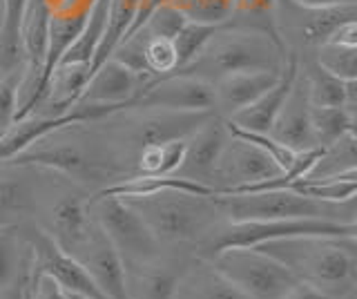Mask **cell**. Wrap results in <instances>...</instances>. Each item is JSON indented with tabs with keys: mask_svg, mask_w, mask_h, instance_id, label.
Segmentation results:
<instances>
[{
	"mask_svg": "<svg viewBox=\"0 0 357 299\" xmlns=\"http://www.w3.org/2000/svg\"><path fill=\"white\" fill-rule=\"evenodd\" d=\"M326 299L353 297L357 284V246L353 237H288L252 246Z\"/></svg>",
	"mask_w": 357,
	"mask_h": 299,
	"instance_id": "1",
	"label": "cell"
},
{
	"mask_svg": "<svg viewBox=\"0 0 357 299\" xmlns=\"http://www.w3.org/2000/svg\"><path fill=\"white\" fill-rule=\"evenodd\" d=\"M284 59L286 54L268 36L257 34V31L221 27L192 63L172 74H185L208 83H217L223 76L237 72L279 70L284 65Z\"/></svg>",
	"mask_w": 357,
	"mask_h": 299,
	"instance_id": "2",
	"label": "cell"
},
{
	"mask_svg": "<svg viewBox=\"0 0 357 299\" xmlns=\"http://www.w3.org/2000/svg\"><path fill=\"white\" fill-rule=\"evenodd\" d=\"M212 201L228 221H271V219H326L355 224V199L340 204L317 201L286 187L261 192L212 194Z\"/></svg>",
	"mask_w": 357,
	"mask_h": 299,
	"instance_id": "3",
	"label": "cell"
},
{
	"mask_svg": "<svg viewBox=\"0 0 357 299\" xmlns=\"http://www.w3.org/2000/svg\"><path fill=\"white\" fill-rule=\"evenodd\" d=\"M145 219L159 241H197L217 221L221 210L212 197L165 190L148 197H121ZM223 217V215H221Z\"/></svg>",
	"mask_w": 357,
	"mask_h": 299,
	"instance_id": "4",
	"label": "cell"
},
{
	"mask_svg": "<svg viewBox=\"0 0 357 299\" xmlns=\"http://www.w3.org/2000/svg\"><path fill=\"white\" fill-rule=\"evenodd\" d=\"M208 261L252 299H286L299 286L284 263L257 248H226Z\"/></svg>",
	"mask_w": 357,
	"mask_h": 299,
	"instance_id": "5",
	"label": "cell"
},
{
	"mask_svg": "<svg viewBox=\"0 0 357 299\" xmlns=\"http://www.w3.org/2000/svg\"><path fill=\"white\" fill-rule=\"evenodd\" d=\"M357 224H340L326 219H271V221H230L219 228L206 246V259L226 248H252L264 241L288 237H353Z\"/></svg>",
	"mask_w": 357,
	"mask_h": 299,
	"instance_id": "6",
	"label": "cell"
},
{
	"mask_svg": "<svg viewBox=\"0 0 357 299\" xmlns=\"http://www.w3.org/2000/svg\"><path fill=\"white\" fill-rule=\"evenodd\" d=\"M89 208H94V221L126 263H148L159 259L161 241L128 201H123L121 197H103L89 201Z\"/></svg>",
	"mask_w": 357,
	"mask_h": 299,
	"instance_id": "7",
	"label": "cell"
},
{
	"mask_svg": "<svg viewBox=\"0 0 357 299\" xmlns=\"http://www.w3.org/2000/svg\"><path fill=\"white\" fill-rule=\"evenodd\" d=\"M277 29L286 49L290 43L304 47H319L328 43L333 31L349 20H357V3L333 7H304L293 0H277Z\"/></svg>",
	"mask_w": 357,
	"mask_h": 299,
	"instance_id": "8",
	"label": "cell"
},
{
	"mask_svg": "<svg viewBox=\"0 0 357 299\" xmlns=\"http://www.w3.org/2000/svg\"><path fill=\"white\" fill-rule=\"evenodd\" d=\"M282 172L284 170L264 150L239 137H232L228 132V141L219 154L210 185L215 194H230L257 183L271 181Z\"/></svg>",
	"mask_w": 357,
	"mask_h": 299,
	"instance_id": "9",
	"label": "cell"
},
{
	"mask_svg": "<svg viewBox=\"0 0 357 299\" xmlns=\"http://www.w3.org/2000/svg\"><path fill=\"white\" fill-rule=\"evenodd\" d=\"M52 277L63 291L83 295L87 299H107L89 277L87 268L59 241L43 230L29 235V277Z\"/></svg>",
	"mask_w": 357,
	"mask_h": 299,
	"instance_id": "10",
	"label": "cell"
},
{
	"mask_svg": "<svg viewBox=\"0 0 357 299\" xmlns=\"http://www.w3.org/2000/svg\"><path fill=\"white\" fill-rule=\"evenodd\" d=\"M132 107L174 109V112H215V87L208 81L195 79V76L167 74L145 85Z\"/></svg>",
	"mask_w": 357,
	"mask_h": 299,
	"instance_id": "11",
	"label": "cell"
},
{
	"mask_svg": "<svg viewBox=\"0 0 357 299\" xmlns=\"http://www.w3.org/2000/svg\"><path fill=\"white\" fill-rule=\"evenodd\" d=\"M3 165H20V168H45L72 176L76 181H98L112 176L109 170H103L96 161L87 159L81 148L65 146V143H54V146H43L36 141L27 150L18 152Z\"/></svg>",
	"mask_w": 357,
	"mask_h": 299,
	"instance_id": "12",
	"label": "cell"
},
{
	"mask_svg": "<svg viewBox=\"0 0 357 299\" xmlns=\"http://www.w3.org/2000/svg\"><path fill=\"white\" fill-rule=\"evenodd\" d=\"M81 250L83 254L76 259L87 268L89 277L98 286V291L107 299H130L126 284V261L105 237V232L98 228L96 221Z\"/></svg>",
	"mask_w": 357,
	"mask_h": 299,
	"instance_id": "13",
	"label": "cell"
},
{
	"mask_svg": "<svg viewBox=\"0 0 357 299\" xmlns=\"http://www.w3.org/2000/svg\"><path fill=\"white\" fill-rule=\"evenodd\" d=\"M301 70V56L297 49H288L286 52V59L282 65V74H279L277 83L266 90L255 103H250L248 107L239 109L237 114H232L230 123H234L241 130H248V132H259V135H268L275 123V118L282 109L286 96L293 90V83L297 79V74Z\"/></svg>",
	"mask_w": 357,
	"mask_h": 299,
	"instance_id": "14",
	"label": "cell"
},
{
	"mask_svg": "<svg viewBox=\"0 0 357 299\" xmlns=\"http://www.w3.org/2000/svg\"><path fill=\"white\" fill-rule=\"evenodd\" d=\"M228 141V128L221 116H212L204 128H199L192 137L185 139V154L181 165L176 168V176L204 183L212 187V174H215L219 154Z\"/></svg>",
	"mask_w": 357,
	"mask_h": 299,
	"instance_id": "15",
	"label": "cell"
},
{
	"mask_svg": "<svg viewBox=\"0 0 357 299\" xmlns=\"http://www.w3.org/2000/svg\"><path fill=\"white\" fill-rule=\"evenodd\" d=\"M277 143H282L293 152H304L312 150L315 139H312V128H310V98H308V87L304 74H297L293 83V90L286 96V101L279 109L275 123L268 132Z\"/></svg>",
	"mask_w": 357,
	"mask_h": 299,
	"instance_id": "16",
	"label": "cell"
},
{
	"mask_svg": "<svg viewBox=\"0 0 357 299\" xmlns=\"http://www.w3.org/2000/svg\"><path fill=\"white\" fill-rule=\"evenodd\" d=\"M143 118L137 123L132 141L137 150L143 146H161L170 141H183L204 128L215 112H174V109H143Z\"/></svg>",
	"mask_w": 357,
	"mask_h": 299,
	"instance_id": "17",
	"label": "cell"
},
{
	"mask_svg": "<svg viewBox=\"0 0 357 299\" xmlns=\"http://www.w3.org/2000/svg\"><path fill=\"white\" fill-rule=\"evenodd\" d=\"M145 83L126 65L109 59L89 76L85 90L76 103H98V105H121L130 109Z\"/></svg>",
	"mask_w": 357,
	"mask_h": 299,
	"instance_id": "18",
	"label": "cell"
},
{
	"mask_svg": "<svg viewBox=\"0 0 357 299\" xmlns=\"http://www.w3.org/2000/svg\"><path fill=\"white\" fill-rule=\"evenodd\" d=\"M279 70H257V72H237L228 74L219 79L217 83H212L215 87V112L217 116L230 118L232 114H237L239 109L248 107L255 103L266 90L277 83Z\"/></svg>",
	"mask_w": 357,
	"mask_h": 299,
	"instance_id": "19",
	"label": "cell"
},
{
	"mask_svg": "<svg viewBox=\"0 0 357 299\" xmlns=\"http://www.w3.org/2000/svg\"><path fill=\"white\" fill-rule=\"evenodd\" d=\"M188 263L159 259L148 263H126V284L130 299H174Z\"/></svg>",
	"mask_w": 357,
	"mask_h": 299,
	"instance_id": "20",
	"label": "cell"
},
{
	"mask_svg": "<svg viewBox=\"0 0 357 299\" xmlns=\"http://www.w3.org/2000/svg\"><path fill=\"white\" fill-rule=\"evenodd\" d=\"M52 224H54V239L61 246L72 252L81 250L87 241L89 232L94 228V219L89 217V204H85L78 197H65L52 210Z\"/></svg>",
	"mask_w": 357,
	"mask_h": 299,
	"instance_id": "21",
	"label": "cell"
},
{
	"mask_svg": "<svg viewBox=\"0 0 357 299\" xmlns=\"http://www.w3.org/2000/svg\"><path fill=\"white\" fill-rule=\"evenodd\" d=\"M174 299H252L230 284L210 261L206 266H188L176 288Z\"/></svg>",
	"mask_w": 357,
	"mask_h": 299,
	"instance_id": "22",
	"label": "cell"
},
{
	"mask_svg": "<svg viewBox=\"0 0 357 299\" xmlns=\"http://www.w3.org/2000/svg\"><path fill=\"white\" fill-rule=\"evenodd\" d=\"M87 81H89V65H78V63L59 65V68L54 70L47 92H45L40 101L47 105V114L52 116L63 114L72 105H76Z\"/></svg>",
	"mask_w": 357,
	"mask_h": 299,
	"instance_id": "23",
	"label": "cell"
},
{
	"mask_svg": "<svg viewBox=\"0 0 357 299\" xmlns=\"http://www.w3.org/2000/svg\"><path fill=\"white\" fill-rule=\"evenodd\" d=\"M275 9H277V0H234V12L223 27L264 34L286 54L288 49H286V43H284L282 34H279V29H277Z\"/></svg>",
	"mask_w": 357,
	"mask_h": 299,
	"instance_id": "24",
	"label": "cell"
},
{
	"mask_svg": "<svg viewBox=\"0 0 357 299\" xmlns=\"http://www.w3.org/2000/svg\"><path fill=\"white\" fill-rule=\"evenodd\" d=\"M357 176V137L349 132L326 148H319V157L306 172V179H344Z\"/></svg>",
	"mask_w": 357,
	"mask_h": 299,
	"instance_id": "25",
	"label": "cell"
},
{
	"mask_svg": "<svg viewBox=\"0 0 357 299\" xmlns=\"http://www.w3.org/2000/svg\"><path fill=\"white\" fill-rule=\"evenodd\" d=\"M139 0H109L107 20L100 43L89 61V76H92L100 65L112 59V54L119 49V45L128 38V31L132 27V20L137 16Z\"/></svg>",
	"mask_w": 357,
	"mask_h": 299,
	"instance_id": "26",
	"label": "cell"
},
{
	"mask_svg": "<svg viewBox=\"0 0 357 299\" xmlns=\"http://www.w3.org/2000/svg\"><path fill=\"white\" fill-rule=\"evenodd\" d=\"M310 128L317 148H326L349 132H355V114L346 107L310 105Z\"/></svg>",
	"mask_w": 357,
	"mask_h": 299,
	"instance_id": "27",
	"label": "cell"
},
{
	"mask_svg": "<svg viewBox=\"0 0 357 299\" xmlns=\"http://www.w3.org/2000/svg\"><path fill=\"white\" fill-rule=\"evenodd\" d=\"M301 74H304V79H306L310 105H319V107H344V103H346V83H349V81L333 76L331 72L319 68L315 61L308 63Z\"/></svg>",
	"mask_w": 357,
	"mask_h": 299,
	"instance_id": "28",
	"label": "cell"
},
{
	"mask_svg": "<svg viewBox=\"0 0 357 299\" xmlns=\"http://www.w3.org/2000/svg\"><path fill=\"white\" fill-rule=\"evenodd\" d=\"M185 154V139L161 146H143L137 157L134 174H174Z\"/></svg>",
	"mask_w": 357,
	"mask_h": 299,
	"instance_id": "29",
	"label": "cell"
},
{
	"mask_svg": "<svg viewBox=\"0 0 357 299\" xmlns=\"http://www.w3.org/2000/svg\"><path fill=\"white\" fill-rule=\"evenodd\" d=\"M219 29H221V25H206V23H192V20H188V23L181 27V31L172 38V45L176 52V70L174 72L183 70L185 65L192 63Z\"/></svg>",
	"mask_w": 357,
	"mask_h": 299,
	"instance_id": "30",
	"label": "cell"
},
{
	"mask_svg": "<svg viewBox=\"0 0 357 299\" xmlns=\"http://www.w3.org/2000/svg\"><path fill=\"white\" fill-rule=\"evenodd\" d=\"M192 23L226 25L234 12V0H167Z\"/></svg>",
	"mask_w": 357,
	"mask_h": 299,
	"instance_id": "31",
	"label": "cell"
},
{
	"mask_svg": "<svg viewBox=\"0 0 357 299\" xmlns=\"http://www.w3.org/2000/svg\"><path fill=\"white\" fill-rule=\"evenodd\" d=\"M315 63L333 76L344 81L357 79V47L335 45V43H324L317 47Z\"/></svg>",
	"mask_w": 357,
	"mask_h": 299,
	"instance_id": "32",
	"label": "cell"
},
{
	"mask_svg": "<svg viewBox=\"0 0 357 299\" xmlns=\"http://www.w3.org/2000/svg\"><path fill=\"white\" fill-rule=\"evenodd\" d=\"M143 31L145 45H143V54H145V63H148V70L152 72L154 79L159 76H167L176 70V52L170 38H159V36H150L148 31Z\"/></svg>",
	"mask_w": 357,
	"mask_h": 299,
	"instance_id": "33",
	"label": "cell"
},
{
	"mask_svg": "<svg viewBox=\"0 0 357 299\" xmlns=\"http://www.w3.org/2000/svg\"><path fill=\"white\" fill-rule=\"evenodd\" d=\"M20 81H22V65L0 74V130L3 132H7L16 123Z\"/></svg>",
	"mask_w": 357,
	"mask_h": 299,
	"instance_id": "34",
	"label": "cell"
},
{
	"mask_svg": "<svg viewBox=\"0 0 357 299\" xmlns=\"http://www.w3.org/2000/svg\"><path fill=\"white\" fill-rule=\"evenodd\" d=\"M223 121H226V118H223ZM226 128H228V132H230L232 137H239V139H243V141L252 143V146H257L259 150H264V152L268 154V157H271L282 170H288V168H290V163L295 161V154H297V152L288 150L286 146H282V143H277L271 135H259V132L241 130V128H237L234 123H230V121H226Z\"/></svg>",
	"mask_w": 357,
	"mask_h": 299,
	"instance_id": "35",
	"label": "cell"
},
{
	"mask_svg": "<svg viewBox=\"0 0 357 299\" xmlns=\"http://www.w3.org/2000/svg\"><path fill=\"white\" fill-rule=\"evenodd\" d=\"M188 23V18L178 12L172 3H163L154 9V12L145 20L143 29L148 31L150 36H159V38H174L181 27Z\"/></svg>",
	"mask_w": 357,
	"mask_h": 299,
	"instance_id": "36",
	"label": "cell"
},
{
	"mask_svg": "<svg viewBox=\"0 0 357 299\" xmlns=\"http://www.w3.org/2000/svg\"><path fill=\"white\" fill-rule=\"evenodd\" d=\"M27 201L25 187L16 181H0V215H7L11 210L22 208Z\"/></svg>",
	"mask_w": 357,
	"mask_h": 299,
	"instance_id": "37",
	"label": "cell"
},
{
	"mask_svg": "<svg viewBox=\"0 0 357 299\" xmlns=\"http://www.w3.org/2000/svg\"><path fill=\"white\" fill-rule=\"evenodd\" d=\"M14 243L7 235H0V293L11 282V270H14Z\"/></svg>",
	"mask_w": 357,
	"mask_h": 299,
	"instance_id": "38",
	"label": "cell"
},
{
	"mask_svg": "<svg viewBox=\"0 0 357 299\" xmlns=\"http://www.w3.org/2000/svg\"><path fill=\"white\" fill-rule=\"evenodd\" d=\"M328 43L346 45V47H357V20H349V23H344L342 27L335 29Z\"/></svg>",
	"mask_w": 357,
	"mask_h": 299,
	"instance_id": "39",
	"label": "cell"
},
{
	"mask_svg": "<svg viewBox=\"0 0 357 299\" xmlns=\"http://www.w3.org/2000/svg\"><path fill=\"white\" fill-rule=\"evenodd\" d=\"M25 277H27V268L18 275V279L9 282L3 293H0V299H25Z\"/></svg>",
	"mask_w": 357,
	"mask_h": 299,
	"instance_id": "40",
	"label": "cell"
},
{
	"mask_svg": "<svg viewBox=\"0 0 357 299\" xmlns=\"http://www.w3.org/2000/svg\"><path fill=\"white\" fill-rule=\"evenodd\" d=\"M286 299H326L324 295H319L317 291H312V288L304 286V284H299L293 293H290Z\"/></svg>",
	"mask_w": 357,
	"mask_h": 299,
	"instance_id": "41",
	"label": "cell"
},
{
	"mask_svg": "<svg viewBox=\"0 0 357 299\" xmlns=\"http://www.w3.org/2000/svg\"><path fill=\"white\" fill-rule=\"evenodd\" d=\"M293 3L304 7H333V5H351L357 3V0H293Z\"/></svg>",
	"mask_w": 357,
	"mask_h": 299,
	"instance_id": "42",
	"label": "cell"
},
{
	"mask_svg": "<svg viewBox=\"0 0 357 299\" xmlns=\"http://www.w3.org/2000/svg\"><path fill=\"white\" fill-rule=\"evenodd\" d=\"M3 137H5V132H3V130H0V139H3Z\"/></svg>",
	"mask_w": 357,
	"mask_h": 299,
	"instance_id": "43",
	"label": "cell"
},
{
	"mask_svg": "<svg viewBox=\"0 0 357 299\" xmlns=\"http://www.w3.org/2000/svg\"><path fill=\"white\" fill-rule=\"evenodd\" d=\"M346 299H353V297H346Z\"/></svg>",
	"mask_w": 357,
	"mask_h": 299,
	"instance_id": "44",
	"label": "cell"
}]
</instances>
